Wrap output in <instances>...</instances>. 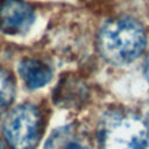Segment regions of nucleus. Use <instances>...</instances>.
<instances>
[{"label": "nucleus", "instance_id": "f257e3e1", "mask_svg": "<svg viewBox=\"0 0 149 149\" xmlns=\"http://www.w3.org/2000/svg\"><path fill=\"white\" fill-rule=\"evenodd\" d=\"M101 55L111 63L125 65L136 59L146 47L143 27L132 17L108 21L99 34Z\"/></svg>", "mask_w": 149, "mask_h": 149}, {"label": "nucleus", "instance_id": "f03ea898", "mask_svg": "<svg viewBox=\"0 0 149 149\" xmlns=\"http://www.w3.org/2000/svg\"><path fill=\"white\" fill-rule=\"evenodd\" d=\"M99 137L101 149H149V127L132 114L106 116Z\"/></svg>", "mask_w": 149, "mask_h": 149}, {"label": "nucleus", "instance_id": "7ed1b4c3", "mask_svg": "<svg viewBox=\"0 0 149 149\" xmlns=\"http://www.w3.org/2000/svg\"><path fill=\"white\" fill-rule=\"evenodd\" d=\"M2 129L13 149H34L41 133L40 111L30 104L16 106L7 114Z\"/></svg>", "mask_w": 149, "mask_h": 149}, {"label": "nucleus", "instance_id": "20e7f679", "mask_svg": "<svg viewBox=\"0 0 149 149\" xmlns=\"http://www.w3.org/2000/svg\"><path fill=\"white\" fill-rule=\"evenodd\" d=\"M35 19L33 7L23 0L0 1V30L7 35H22Z\"/></svg>", "mask_w": 149, "mask_h": 149}, {"label": "nucleus", "instance_id": "39448f33", "mask_svg": "<svg viewBox=\"0 0 149 149\" xmlns=\"http://www.w3.org/2000/svg\"><path fill=\"white\" fill-rule=\"evenodd\" d=\"M44 149H92V143L87 132L80 126L65 125L49 135Z\"/></svg>", "mask_w": 149, "mask_h": 149}, {"label": "nucleus", "instance_id": "423d86ee", "mask_svg": "<svg viewBox=\"0 0 149 149\" xmlns=\"http://www.w3.org/2000/svg\"><path fill=\"white\" fill-rule=\"evenodd\" d=\"M19 73L26 86L33 90L44 86L51 79V69L44 63L33 58H26L20 62Z\"/></svg>", "mask_w": 149, "mask_h": 149}, {"label": "nucleus", "instance_id": "0eeeda50", "mask_svg": "<svg viewBox=\"0 0 149 149\" xmlns=\"http://www.w3.org/2000/svg\"><path fill=\"white\" fill-rule=\"evenodd\" d=\"M15 97V80L10 72L0 68V115L8 109Z\"/></svg>", "mask_w": 149, "mask_h": 149}, {"label": "nucleus", "instance_id": "6e6552de", "mask_svg": "<svg viewBox=\"0 0 149 149\" xmlns=\"http://www.w3.org/2000/svg\"><path fill=\"white\" fill-rule=\"evenodd\" d=\"M144 74H146V78L149 83V56L147 57V61H146V64H144Z\"/></svg>", "mask_w": 149, "mask_h": 149}, {"label": "nucleus", "instance_id": "1a4fd4ad", "mask_svg": "<svg viewBox=\"0 0 149 149\" xmlns=\"http://www.w3.org/2000/svg\"><path fill=\"white\" fill-rule=\"evenodd\" d=\"M0 149H5V147H3V144H2L1 141H0Z\"/></svg>", "mask_w": 149, "mask_h": 149}]
</instances>
